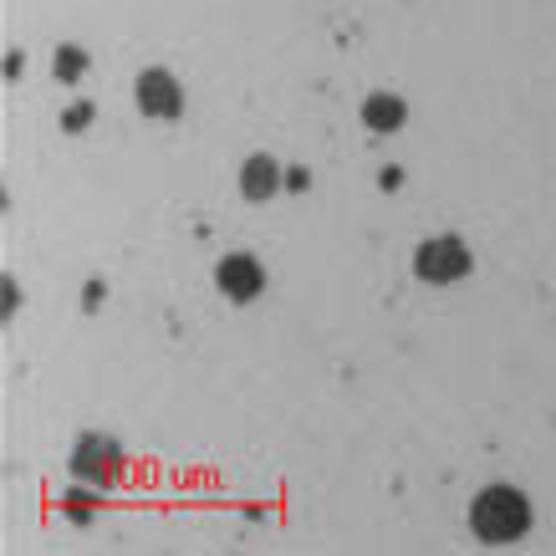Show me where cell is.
I'll return each mask as SVG.
<instances>
[{
  "label": "cell",
  "instance_id": "cell-7",
  "mask_svg": "<svg viewBox=\"0 0 556 556\" xmlns=\"http://www.w3.org/2000/svg\"><path fill=\"white\" fill-rule=\"evenodd\" d=\"M408 118L404 98H393V92H372L368 102H363V123H368L372 134H399Z\"/></svg>",
  "mask_w": 556,
  "mask_h": 556
},
{
  "label": "cell",
  "instance_id": "cell-4",
  "mask_svg": "<svg viewBox=\"0 0 556 556\" xmlns=\"http://www.w3.org/2000/svg\"><path fill=\"white\" fill-rule=\"evenodd\" d=\"M134 92H138V108L149 113V118H179L185 113V92H179V83H174L169 72H143L134 83Z\"/></svg>",
  "mask_w": 556,
  "mask_h": 556
},
{
  "label": "cell",
  "instance_id": "cell-10",
  "mask_svg": "<svg viewBox=\"0 0 556 556\" xmlns=\"http://www.w3.org/2000/svg\"><path fill=\"white\" fill-rule=\"evenodd\" d=\"M306 185H312V179H306V169H291L287 174V189H306Z\"/></svg>",
  "mask_w": 556,
  "mask_h": 556
},
{
  "label": "cell",
  "instance_id": "cell-3",
  "mask_svg": "<svg viewBox=\"0 0 556 556\" xmlns=\"http://www.w3.org/2000/svg\"><path fill=\"white\" fill-rule=\"evenodd\" d=\"M215 281H219V291H225L230 302H255V296L266 291V270H261L255 255L236 251V255H225V261L215 266Z\"/></svg>",
  "mask_w": 556,
  "mask_h": 556
},
{
  "label": "cell",
  "instance_id": "cell-9",
  "mask_svg": "<svg viewBox=\"0 0 556 556\" xmlns=\"http://www.w3.org/2000/svg\"><path fill=\"white\" fill-rule=\"evenodd\" d=\"M87 118H92V108H87V102H77V108L67 113V128H83Z\"/></svg>",
  "mask_w": 556,
  "mask_h": 556
},
{
  "label": "cell",
  "instance_id": "cell-8",
  "mask_svg": "<svg viewBox=\"0 0 556 556\" xmlns=\"http://www.w3.org/2000/svg\"><path fill=\"white\" fill-rule=\"evenodd\" d=\"M83 67H87V56L77 47L56 51V77H62V83H77V77H83Z\"/></svg>",
  "mask_w": 556,
  "mask_h": 556
},
{
  "label": "cell",
  "instance_id": "cell-2",
  "mask_svg": "<svg viewBox=\"0 0 556 556\" xmlns=\"http://www.w3.org/2000/svg\"><path fill=\"white\" fill-rule=\"evenodd\" d=\"M414 276L419 281H434V287H450L459 276H470V251L459 236H439V240H424L414 251Z\"/></svg>",
  "mask_w": 556,
  "mask_h": 556
},
{
  "label": "cell",
  "instance_id": "cell-1",
  "mask_svg": "<svg viewBox=\"0 0 556 556\" xmlns=\"http://www.w3.org/2000/svg\"><path fill=\"white\" fill-rule=\"evenodd\" d=\"M470 526H475V536L485 541V546H510V541L526 536V526H531V506H526V495L516 485H490V490L475 495Z\"/></svg>",
  "mask_w": 556,
  "mask_h": 556
},
{
  "label": "cell",
  "instance_id": "cell-5",
  "mask_svg": "<svg viewBox=\"0 0 556 556\" xmlns=\"http://www.w3.org/2000/svg\"><path fill=\"white\" fill-rule=\"evenodd\" d=\"M72 470L83 475H92V480H113V475H118V450H113V444H108V439H83V444H77V455H72Z\"/></svg>",
  "mask_w": 556,
  "mask_h": 556
},
{
  "label": "cell",
  "instance_id": "cell-6",
  "mask_svg": "<svg viewBox=\"0 0 556 556\" xmlns=\"http://www.w3.org/2000/svg\"><path fill=\"white\" fill-rule=\"evenodd\" d=\"M287 185V179H281V169H276V164H270L266 153H255V159H245V169H240V194H245V200H270V194H276V189Z\"/></svg>",
  "mask_w": 556,
  "mask_h": 556
}]
</instances>
